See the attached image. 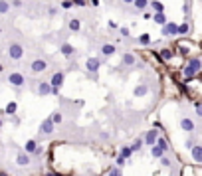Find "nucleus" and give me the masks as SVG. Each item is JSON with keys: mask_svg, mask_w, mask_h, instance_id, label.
Listing matches in <instances>:
<instances>
[{"mask_svg": "<svg viewBox=\"0 0 202 176\" xmlns=\"http://www.w3.org/2000/svg\"><path fill=\"white\" fill-rule=\"evenodd\" d=\"M202 69V61H200V57H192V60H188L186 61V65H184V69H182V75H184V79H192L196 73Z\"/></svg>", "mask_w": 202, "mask_h": 176, "instance_id": "f257e3e1", "label": "nucleus"}, {"mask_svg": "<svg viewBox=\"0 0 202 176\" xmlns=\"http://www.w3.org/2000/svg\"><path fill=\"white\" fill-rule=\"evenodd\" d=\"M24 46L22 44H18V42H12L10 46H8V57L10 60H14V61H20L24 57Z\"/></svg>", "mask_w": 202, "mask_h": 176, "instance_id": "f03ea898", "label": "nucleus"}, {"mask_svg": "<svg viewBox=\"0 0 202 176\" xmlns=\"http://www.w3.org/2000/svg\"><path fill=\"white\" fill-rule=\"evenodd\" d=\"M64 79H65V73L64 71H56L50 79V85H52V95H60V89L64 85Z\"/></svg>", "mask_w": 202, "mask_h": 176, "instance_id": "7ed1b4c3", "label": "nucleus"}, {"mask_svg": "<svg viewBox=\"0 0 202 176\" xmlns=\"http://www.w3.org/2000/svg\"><path fill=\"white\" fill-rule=\"evenodd\" d=\"M8 83H10L12 87H16V89H22V87L26 85V77H24V73H20V71H12V73L8 75Z\"/></svg>", "mask_w": 202, "mask_h": 176, "instance_id": "20e7f679", "label": "nucleus"}, {"mask_svg": "<svg viewBox=\"0 0 202 176\" xmlns=\"http://www.w3.org/2000/svg\"><path fill=\"white\" fill-rule=\"evenodd\" d=\"M46 69H48V61H46V60H34L30 64V73H34V75L44 73Z\"/></svg>", "mask_w": 202, "mask_h": 176, "instance_id": "39448f33", "label": "nucleus"}, {"mask_svg": "<svg viewBox=\"0 0 202 176\" xmlns=\"http://www.w3.org/2000/svg\"><path fill=\"white\" fill-rule=\"evenodd\" d=\"M85 68L89 73H97V69L101 68V60L99 57H89V60L85 61Z\"/></svg>", "mask_w": 202, "mask_h": 176, "instance_id": "423d86ee", "label": "nucleus"}, {"mask_svg": "<svg viewBox=\"0 0 202 176\" xmlns=\"http://www.w3.org/2000/svg\"><path fill=\"white\" fill-rule=\"evenodd\" d=\"M60 53H62L64 57H67V60H71V57L75 56V48H73L71 44H67V42H65V44L60 46Z\"/></svg>", "mask_w": 202, "mask_h": 176, "instance_id": "0eeeda50", "label": "nucleus"}, {"mask_svg": "<svg viewBox=\"0 0 202 176\" xmlns=\"http://www.w3.org/2000/svg\"><path fill=\"white\" fill-rule=\"evenodd\" d=\"M38 95L40 97H46V95H52V85H50V81H40L38 83Z\"/></svg>", "mask_w": 202, "mask_h": 176, "instance_id": "6e6552de", "label": "nucleus"}, {"mask_svg": "<svg viewBox=\"0 0 202 176\" xmlns=\"http://www.w3.org/2000/svg\"><path fill=\"white\" fill-rule=\"evenodd\" d=\"M180 129L192 135V133H194V121H192L190 117H182V119H180Z\"/></svg>", "mask_w": 202, "mask_h": 176, "instance_id": "1a4fd4ad", "label": "nucleus"}, {"mask_svg": "<svg viewBox=\"0 0 202 176\" xmlns=\"http://www.w3.org/2000/svg\"><path fill=\"white\" fill-rule=\"evenodd\" d=\"M54 129H56V127L52 125V121H50V117H48V119H44L42 125H40V135H52Z\"/></svg>", "mask_w": 202, "mask_h": 176, "instance_id": "9d476101", "label": "nucleus"}, {"mask_svg": "<svg viewBox=\"0 0 202 176\" xmlns=\"http://www.w3.org/2000/svg\"><path fill=\"white\" fill-rule=\"evenodd\" d=\"M176 30H178V24L176 22H166L163 26V36H176Z\"/></svg>", "mask_w": 202, "mask_h": 176, "instance_id": "9b49d317", "label": "nucleus"}, {"mask_svg": "<svg viewBox=\"0 0 202 176\" xmlns=\"http://www.w3.org/2000/svg\"><path fill=\"white\" fill-rule=\"evenodd\" d=\"M137 64V57H135V53L131 52H127V53H123V57H121V65H125V68H131V65Z\"/></svg>", "mask_w": 202, "mask_h": 176, "instance_id": "f8f14e48", "label": "nucleus"}, {"mask_svg": "<svg viewBox=\"0 0 202 176\" xmlns=\"http://www.w3.org/2000/svg\"><path fill=\"white\" fill-rule=\"evenodd\" d=\"M157 139H159V131H157V129H153V131L145 133V139H143V142H147L149 146H153L155 142H157Z\"/></svg>", "mask_w": 202, "mask_h": 176, "instance_id": "ddd939ff", "label": "nucleus"}, {"mask_svg": "<svg viewBox=\"0 0 202 176\" xmlns=\"http://www.w3.org/2000/svg\"><path fill=\"white\" fill-rule=\"evenodd\" d=\"M101 53H103L105 57H111L117 53V46L115 44H103L101 46Z\"/></svg>", "mask_w": 202, "mask_h": 176, "instance_id": "4468645a", "label": "nucleus"}, {"mask_svg": "<svg viewBox=\"0 0 202 176\" xmlns=\"http://www.w3.org/2000/svg\"><path fill=\"white\" fill-rule=\"evenodd\" d=\"M32 162V158H30V154H26L22 150V152H18V156H16V164L18 166H28Z\"/></svg>", "mask_w": 202, "mask_h": 176, "instance_id": "2eb2a0df", "label": "nucleus"}, {"mask_svg": "<svg viewBox=\"0 0 202 176\" xmlns=\"http://www.w3.org/2000/svg\"><path fill=\"white\" fill-rule=\"evenodd\" d=\"M149 6L153 8V12H155V14H165V4H163L161 0H151V2H149Z\"/></svg>", "mask_w": 202, "mask_h": 176, "instance_id": "dca6fc26", "label": "nucleus"}, {"mask_svg": "<svg viewBox=\"0 0 202 176\" xmlns=\"http://www.w3.org/2000/svg\"><path fill=\"white\" fill-rule=\"evenodd\" d=\"M190 150H192V158H194V162H198V164H200V162H202V145L196 142Z\"/></svg>", "mask_w": 202, "mask_h": 176, "instance_id": "f3484780", "label": "nucleus"}, {"mask_svg": "<svg viewBox=\"0 0 202 176\" xmlns=\"http://www.w3.org/2000/svg\"><path fill=\"white\" fill-rule=\"evenodd\" d=\"M50 121H52L54 127H56V125H62V123H64V113H62V111H54L52 115H50Z\"/></svg>", "mask_w": 202, "mask_h": 176, "instance_id": "a211bd4d", "label": "nucleus"}, {"mask_svg": "<svg viewBox=\"0 0 202 176\" xmlns=\"http://www.w3.org/2000/svg\"><path fill=\"white\" fill-rule=\"evenodd\" d=\"M36 148H38V142L34 141V139L26 141V145H24V152H26V154H34V152H36Z\"/></svg>", "mask_w": 202, "mask_h": 176, "instance_id": "6ab92c4d", "label": "nucleus"}, {"mask_svg": "<svg viewBox=\"0 0 202 176\" xmlns=\"http://www.w3.org/2000/svg\"><path fill=\"white\" fill-rule=\"evenodd\" d=\"M67 28H69V32H79V30H81V20H79V18H71L69 24H67Z\"/></svg>", "mask_w": 202, "mask_h": 176, "instance_id": "aec40b11", "label": "nucleus"}, {"mask_svg": "<svg viewBox=\"0 0 202 176\" xmlns=\"http://www.w3.org/2000/svg\"><path fill=\"white\" fill-rule=\"evenodd\" d=\"M165 154H166V152H165L163 148H159L157 145H153V146H151V156H153V158H157V160H159V158H163Z\"/></svg>", "mask_w": 202, "mask_h": 176, "instance_id": "412c9836", "label": "nucleus"}, {"mask_svg": "<svg viewBox=\"0 0 202 176\" xmlns=\"http://www.w3.org/2000/svg\"><path fill=\"white\" fill-rule=\"evenodd\" d=\"M161 60H165V61H170L172 60V56H174V52H172L170 48H165V50H161Z\"/></svg>", "mask_w": 202, "mask_h": 176, "instance_id": "4be33fe9", "label": "nucleus"}, {"mask_svg": "<svg viewBox=\"0 0 202 176\" xmlns=\"http://www.w3.org/2000/svg\"><path fill=\"white\" fill-rule=\"evenodd\" d=\"M153 22H155V24H159V26H165L168 20H166V16H165V14H153Z\"/></svg>", "mask_w": 202, "mask_h": 176, "instance_id": "5701e85b", "label": "nucleus"}, {"mask_svg": "<svg viewBox=\"0 0 202 176\" xmlns=\"http://www.w3.org/2000/svg\"><path fill=\"white\" fill-rule=\"evenodd\" d=\"M147 91H149L147 85H137L133 89V95H135V97H143V95H147Z\"/></svg>", "mask_w": 202, "mask_h": 176, "instance_id": "b1692460", "label": "nucleus"}, {"mask_svg": "<svg viewBox=\"0 0 202 176\" xmlns=\"http://www.w3.org/2000/svg\"><path fill=\"white\" fill-rule=\"evenodd\" d=\"M188 32H190V26L184 22V24H180V26H178V30H176V36H186Z\"/></svg>", "mask_w": 202, "mask_h": 176, "instance_id": "393cba45", "label": "nucleus"}, {"mask_svg": "<svg viewBox=\"0 0 202 176\" xmlns=\"http://www.w3.org/2000/svg\"><path fill=\"white\" fill-rule=\"evenodd\" d=\"M4 111H6L8 115H14V113L18 111V103H16V101H10V103L6 105V109H4Z\"/></svg>", "mask_w": 202, "mask_h": 176, "instance_id": "a878e982", "label": "nucleus"}, {"mask_svg": "<svg viewBox=\"0 0 202 176\" xmlns=\"http://www.w3.org/2000/svg\"><path fill=\"white\" fill-rule=\"evenodd\" d=\"M133 6L137 8V10H145V8L149 6V0H133Z\"/></svg>", "mask_w": 202, "mask_h": 176, "instance_id": "bb28decb", "label": "nucleus"}, {"mask_svg": "<svg viewBox=\"0 0 202 176\" xmlns=\"http://www.w3.org/2000/svg\"><path fill=\"white\" fill-rule=\"evenodd\" d=\"M137 42H139V46H149L151 44V36L149 34H141L137 38Z\"/></svg>", "mask_w": 202, "mask_h": 176, "instance_id": "cd10ccee", "label": "nucleus"}, {"mask_svg": "<svg viewBox=\"0 0 202 176\" xmlns=\"http://www.w3.org/2000/svg\"><path fill=\"white\" fill-rule=\"evenodd\" d=\"M143 145H145V142H143V139H135L133 145H131V150H133V152H139V150L143 148Z\"/></svg>", "mask_w": 202, "mask_h": 176, "instance_id": "c85d7f7f", "label": "nucleus"}, {"mask_svg": "<svg viewBox=\"0 0 202 176\" xmlns=\"http://www.w3.org/2000/svg\"><path fill=\"white\" fill-rule=\"evenodd\" d=\"M10 12V2L8 0H0V14H8Z\"/></svg>", "mask_w": 202, "mask_h": 176, "instance_id": "c756f323", "label": "nucleus"}, {"mask_svg": "<svg viewBox=\"0 0 202 176\" xmlns=\"http://www.w3.org/2000/svg\"><path fill=\"white\" fill-rule=\"evenodd\" d=\"M133 154V150H131V146H123V148H121V152H119V156H123L125 160H127L129 156H131Z\"/></svg>", "mask_w": 202, "mask_h": 176, "instance_id": "7c9ffc66", "label": "nucleus"}, {"mask_svg": "<svg viewBox=\"0 0 202 176\" xmlns=\"http://www.w3.org/2000/svg\"><path fill=\"white\" fill-rule=\"evenodd\" d=\"M155 145H157L159 148H163V150H165V152L168 150V145H166V141L163 139V137H159V139H157V142H155Z\"/></svg>", "mask_w": 202, "mask_h": 176, "instance_id": "2f4dec72", "label": "nucleus"}, {"mask_svg": "<svg viewBox=\"0 0 202 176\" xmlns=\"http://www.w3.org/2000/svg\"><path fill=\"white\" fill-rule=\"evenodd\" d=\"M159 160H161V164H163V166H165V168H168V166H170V164H172V162H170V158H168V156H166V154H165V156H163V158H159Z\"/></svg>", "mask_w": 202, "mask_h": 176, "instance_id": "473e14b6", "label": "nucleus"}, {"mask_svg": "<svg viewBox=\"0 0 202 176\" xmlns=\"http://www.w3.org/2000/svg\"><path fill=\"white\" fill-rule=\"evenodd\" d=\"M119 34L123 36V38H129V36H131V30H129V28H125V26H121V28H119Z\"/></svg>", "mask_w": 202, "mask_h": 176, "instance_id": "72a5a7b5", "label": "nucleus"}, {"mask_svg": "<svg viewBox=\"0 0 202 176\" xmlns=\"http://www.w3.org/2000/svg\"><path fill=\"white\" fill-rule=\"evenodd\" d=\"M125 162H127V160H125L123 156H117V160H115V166H117V168H123V166H125Z\"/></svg>", "mask_w": 202, "mask_h": 176, "instance_id": "f704fd0d", "label": "nucleus"}, {"mask_svg": "<svg viewBox=\"0 0 202 176\" xmlns=\"http://www.w3.org/2000/svg\"><path fill=\"white\" fill-rule=\"evenodd\" d=\"M8 2H10V8H20V6H22V0H8Z\"/></svg>", "mask_w": 202, "mask_h": 176, "instance_id": "c9c22d12", "label": "nucleus"}, {"mask_svg": "<svg viewBox=\"0 0 202 176\" xmlns=\"http://www.w3.org/2000/svg\"><path fill=\"white\" fill-rule=\"evenodd\" d=\"M60 6L64 8V10H69V8H73V4H71V0H64V2H62Z\"/></svg>", "mask_w": 202, "mask_h": 176, "instance_id": "e433bc0d", "label": "nucleus"}, {"mask_svg": "<svg viewBox=\"0 0 202 176\" xmlns=\"http://www.w3.org/2000/svg\"><path fill=\"white\" fill-rule=\"evenodd\" d=\"M194 145H196V141L192 139V137H190V139H186V148H192Z\"/></svg>", "mask_w": 202, "mask_h": 176, "instance_id": "4c0bfd02", "label": "nucleus"}, {"mask_svg": "<svg viewBox=\"0 0 202 176\" xmlns=\"http://www.w3.org/2000/svg\"><path fill=\"white\" fill-rule=\"evenodd\" d=\"M73 6H85V0H71Z\"/></svg>", "mask_w": 202, "mask_h": 176, "instance_id": "58836bf2", "label": "nucleus"}, {"mask_svg": "<svg viewBox=\"0 0 202 176\" xmlns=\"http://www.w3.org/2000/svg\"><path fill=\"white\" fill-rule=\"evenodd\" d=\"M194 109H196V115H202V105H200V103H196V105H194Z\"/></svg>", "mask_w": 202, "mask_h": 176, "instance_id": "ea45409f", "label": "nucleus"}, {"mask_svg": "<svg viewBox=\"0 0 202 176\" xmlns=\"http://www.w3.org/2000/svg\"><path fill=\"white\" fill-rule=\"evenodd\" d=\"M109 28H111V30H117L119 26H117V22H109Z\"/></svg>", "mask_w": 202, "mask_h": 176, "instance_id": "a19ab883", "label": "nucleus"}, {"mask_svg": "<svg viewBox=\"0 0 202 176\" xmlns=\"http://www.w3.org/2000/svg\"><path fill=\"white\" fill-rule=\"evenodd\" d=\"M123 4H133V0H121Z\"/></svg>", "mask_w": 202, "mask_h": 176, "instance_id": "79ce46f5", "label": "nucleus"}, {"mask_svg": "<svg viewBox=\"0 0 202 176\" xmlns=\"http://www.w3.org/2000/svg\"><path fill=\"white\" fill-rule=\"evenodd\" d=\"M91 4H93V6H97V4H99V0H91Z\"/></svg>", "mask_w": 202, "mask_h": 176, "instance_id": "37998d69", "label": "nucleus"}, {"mask_svg": "<svg viewBox=\"0 0 202 176\" xmlns=\"http://www.w3.org/2000/svg\"><path fill=\"white\" fill-rule=\"evenodd\" d=\"M2 71H4V65H2V64H0V73H2Z\"/></svg>", "mask_w": 202, "mask_h": 176, "instance_id": "c03bdc74", "label": "nucleus"}, {"mask_svg": "<svg viewBox=\"0 0 202 176\" xmlns=\"http://www.w3.org/2000/svg\"><path fill=\"white\" fill-rule=\"evenodd\" d=\"M2 125H4V121H2V119H0V129H2Z\"/></svg>", "mask_w": 202, "mask_h": 176, "instance_id": "a18cd8bd", "label": "nucleus"}, {"mask_svg": "<svg viewBox=\"0 0 202 176\" xmlns=\"http://www.w3.org/2000/svg\"><path fill=\"white\" fill-rule=\"evenodd\" d=\"M0 176H8V174H6V172H0Z\"/></svg>", "mask_w": 202, "mask_h": 176, "instance_id": "49530a36", "label": "nucleus"}, {"mask_svg": "<svg viewBox=\"0 0 202 176\" xmlns=\"http://www.w3.org/2000/svg\"><path fill=\"white\" fill-rule=\"evenodd\" d=\"M149 2H151V0H149Z\"/></svg>", "mask_w": 202, "mask_h": 176, "instance_id": "de8ad7c7", "label": "nucleus"}]
</instances>
